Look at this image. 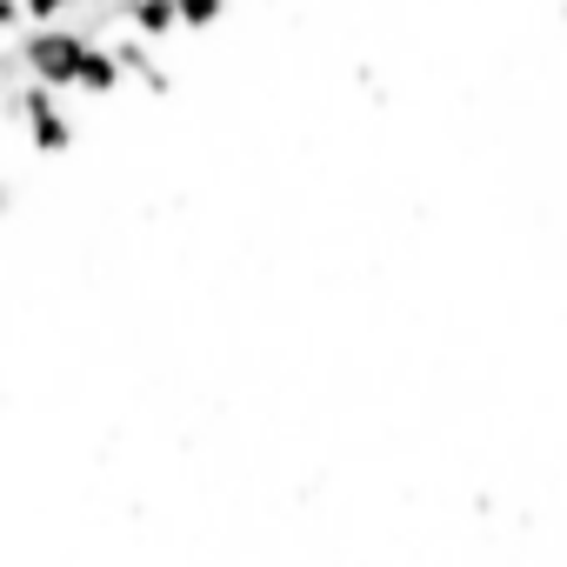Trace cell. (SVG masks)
I'll use <instances>...</instances> for the list:
<instances>
[{
    "label": "cell",
    "instance_id": "obj_6",
    "mask_svg": "<svg viewBox=\"0 0 567 567\" xmlns=\"http://www.w3.org/2000/svg\"><path fill=\"white\" fill-rule=\"evenodd\" d=\"M14 28H28V14H21V0H0V34H14Z\"/></svg>",
    "mask_w": 567,
    "mask_h": 567
},
{
    "label": "cell",
    "instance_id": "obj_1",
    "mask_svg": "<svg viewBox=\"0 0 567 567\" xmlns=\"http://www.w3.org/2000/svg\"><path fill=\"white\" fill-rule=\"evenodd\" d=\"M94 48V34L87 28H34L28 41H21V68L41 81V87H74V74H81V54Z\"/></svg>",
    "mask_w": 567,
    "mask_h": 567
},
{
    "label": "cell",
    "instance_id": "obj_5",
    "mask_svg": "<svg viewBox=\"0 0 567 567\" xmlns=\"http://www.w3.org/2000/svg\"><path fill=\"white\" fill-rule=\"evenodd\" d=\"M21 14H28L34 28H61V21L74 14V0H21Z\"/></svg>",
    "mask_w": 567,
    "mask_h": 567
},
{
    "label": "cell",
    "instance_id": "obj_3",
    "mask_svg": "<svg viewBox=\"0 0 567 567\" xmlns=\"http://www.w3.org/2000/svg\"><path fill=\"white\" fill-rule=\"evenodd\" d=\"M114 87H127V74H121V61H114V48H87L81 54V74H74V94H94V101H107Z\"/></svg>",
    "mask_w": 567,
    "mask_h": 567
},
{
    "label": "cell",
    "instance_id": "obj_4",
    "mask_svg": "<svg viewBox=\"0 0 567 567\" xmlns=\"http://www.w3.org/2000/svg\"><path fill=\"white\" fill-rule=\"evenodd\" d=\"M121 14L134 21V34H141V41H167V34H181V14H174V0H127Z\"/></svg>",
    "mask_w": 567,
    "mask_h": 567
},
{
    "label": "cell",
    "instance_id": "obj_7",
    "mask_svg": "<svg viewBox=\"0 0 567 567\" xmlns=\"http://www.w3.org/2000/svg\"><path fill=\"white\" fill-rule=\"evenodd\" d=\"M8 207H14V194H8V181H0V220H8Z\"/></svg>",
    "mask_w": 567,
    "mask_h": 567
},
{
    "label": "cell",
    "instance_id": "obj_2",
    "mask_svg": "<svg viewBox=\"0 0 567 567\" xmlns=\"http://www.w3.org/2000/svg\"><path fill=\"white\" fill-rule=\"evenodd\" d=\"M14 114L28 121V141L41 147V154H68L74 147V114L61 107V94L54 87H21V101H14Z\"/></svg>",
    "mask_w": 567,
    "mask_h": 567
}]
</instances>
